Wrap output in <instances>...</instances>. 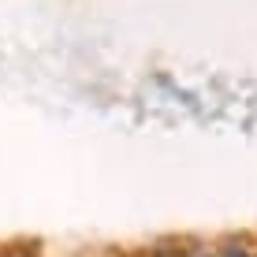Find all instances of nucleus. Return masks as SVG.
<instances>
[{
	"mask_svg": "<svg viewBox=\"0 0 257 257\" xmlns=\"http://www.w3.org/2000/svg\"><path fill=\"white\" fill-rule=\"evenodd\" d=\"M212 246H216V257H257V246L246 235H227Z\"/></svg>",
	"mask_w": 257,
	"mask_h": 257,
	"instance_id": "nucleus-1",
	"label": "nucleus"
},
{
	"mask_svg": "<svg viewBox=\"0 0 257 257\" xmlns=\"http://www.w3.org/2000/svg\"><path fill=\"white\" fill-rule=\"evenodd\" d=\"M172 257H216V246H209V242H194V246H187V250H175Z\"/></svg>",
	"mask_w": 257,
	"mask_h": 257,
	"instance_id": "nucleus-2",
	"label": "nucleus"
},
{
	"mask_svg": "<svg viewBox=\"0 0 257 257\" xmlns=\"http://www.w3.org/2000/svg\"><path fill=\"white\" fill-rule=\"evenodd\" d=\"M4 257H34V253H15V250H4Z\"/></svg>",
	"mask_w": 257,
	"mask_h": 257,
	"instance_id": "nucleus-3",
	"label": "nucleus"
},
{
	"mask_svg": "<svg viewBox=\"0 0 257 257\" xmlns=\"http://www.w3.org/2000/svg\"><path fill=\"white\" fill-rule=\"evenodd\" d=\"M0 257H4V253H0Z\"/></svg>",
	"mask_w": 257,
	"mask_h": 257,
	"instance_id": "nucleus-4",
	"label": "nucleus"
}]
</instances>
